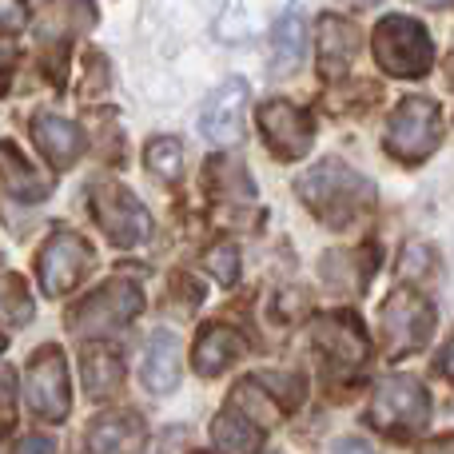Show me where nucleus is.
Segmentation results:
<instances>
[{"label": "nucleus", "mask_w": 454, "mask_h": 454, "mask_svg": "<svg viewBox=\"0 0 454 454\" xmlns=\"http://www.w3.org/2000/svg\"><path fill=\"white\" fill-rule=\"evenodd\" d=\"M295 192L323 223L347 227L375 204V184L343 160H319L295 180Z\"/></svg>", "instance_id": "obj_1"}, {"label": "nucleus", "mask_w": 454, "mask_h": 454, "mask_svg": "<svg viewBox=\"0 0 454 454\" xmlns=\"http://www.w3.org/2000/svg\"><path fill=\"white\" fill-rule=\"evenodd\" d=\"M371 48H375V60L387 76H407L419 80L431 72L434 64V40L411 16H383L371 32Z\"/></svg>", "instance_id": "obj_2"}, {"label": "nucleus", "mask_w": 454, "mask_h": 454, "mask_svg": "<svg viewBox=\"0 0 454 454\" xmlns=\"http://www.w3.org/2000/svg\"><path fill=\"white\" fill-rule=\"evenodd\" d=\"M144 307V291L136 279H108L104 287H96L88 299H80L68 311V331L76 339H108L112 331L128 327Z\"/></svg>", "instance_id": "obj_3"}, {"label": "nucleus", "mask_w": 454, "mask_h": 454, "mask_svg": "<svg viewBox=\"0 0 454 454\" xmlns=\"http://www.w3.org/2000/svg\"><path fill=\"white\" fill-rule=\"evenodd\" d=\"M367 423L375 431L391 434V439L423 431L431 423V395H427V387L415 375H387L379 379L375 395H371Z\"/></svg>", "instance_id": "obj_4"}, {"label": "nucleus", "mask_w": 454, "mask_h": 454, "mask_svg": "<svg viewBox=\"0 0 454 454\" xmlns=\"http://www.w3.org/2000/svg\"><path fill=\"white\" fill-rule=\"evenodd\" d=\"M24 399H28L32 415L44 423H64L72 411V383H68V359L56 343H44L32 351L28 367H24Z\"/></svg>", "instance_id": "obj_5"}, {"label": "nucleus", "mask_w": 454, "mask_h": 454, "mask_svg": "<svg viewBox=\"0 0 454 454\" xmlns=\"http://www.w3.org/2000/svg\"><path fill=\"white\" fill-rule=\"evenodd\" d=\"M88 204H92V215L100 223V231L108 235L116 247H140L152 235V215L124 184L116 180H96L92 192H88Z\"/></svg>", "instance_id": "obj_6"}, {"label": "nucleus", "mask_w": 454, "mask_h": 454, "mask_svg": "<svg viewBox=\"0 0 454 454\" xmlns=\"http://www.w3.org/2000/svg\"><path fill=\"white\" fill-rule=\"evenodd\" d=\"M442 136V120H439V104L427 100V96H407L399 108L387 120V152L403 164H419L439 148Z\"/></svg>", "instance_id": "obj_7"}, {"label": "nucleus", "mask_w": 454, "mask_h": 454, "mask_svg": "<svg viewBox=\"0 0 454 454\" xmlns=\"http://www.w3.org/2000/svg\"><path fill=\"white\" fill-rule=\"evenodd\" d=\"M379 327H383V347L391 359L415 355V351H423L434 335V307L427 303L423 295H415L411 287L395 291V295L383 303Z\"/></svg>", "instance_id": "obj_8"}, {"label": "nucleus", "mask_w": 454, "mask_h": 454, "mask_svg": "<svg viewBox=\"0 0 454 454\" xmlns=\"http://www.w3.org/2000/svg\"><path fill=\"white\" fill-rule=\"evenodd\" d=\"M92 259H96V255H92V247H88V243L80 239V235H72V231H56L52 239H48L44 247H40V255H36L40 291H44L48 299L68 295V291L88 275Z\"/></svg>", "instance_id": "obj_9"}, {"label": "nucleus", "mask_w": 454, "mask_h": 454, "mask_svg": "<svg viewBox=\"0 0 454 454\" xmlns=\"http://www.w3.org/2000/svg\"><path fill=\"white\" fill-rule=\"evenodd\" d=\"M247 84L243 80H223L212 96H207L204 112H200V136L212 140L215 148H231L243 136V112H247Z\"/></svg>", "instance_id": "obj_10"}, {"label": "nucleus", "mask_w": 454, "mask_h": 454, "mask_svg": "<svg viewBox=\"0 0 454 454\" xmlns=\"http://www.w3.org/2000/svg\"><path fill=\"white\" fill-rule=\"evenodd\" d=\"M259 128H263L267 148H271L279 160L307 156L311 136H315L311 120H307L303 112H299L295 104H287V100H267L263 108H259Z\"/></svg>", "instance_id": "obj_11"}, {"label": "nucleus", "mask_w": 454, "mask_h": 454, "mask_svg": "<svg viewBox=\"0 0 454 454\" xmlns=\"http://www.w3.org/2000/svg\"><path fill=\"white\" fill-rule=\"evenodd\" d=\"M291 0H220L215 16V36L220 40H255L267 28H275Z\"/></svg>", "instance_id": "obj_12"}, {"label": "nucleus", "mask_w": 454, "mask_h": 454, "mask_svg": "<svg viewBox=\"0 0 454 454\" xmlns=\"http://www.w3.org/2000/svg\"><path fill=\"white\" fill-rule=\"evenodd\" d=\"M311 339L319 351H327L335 363H363L371 351L367 343V331L363 323L355 319L351 311H327V315H315L311 319Z\"/></svg>", "instance_id": "obj_13"}, {"label": "nucleus", "mask_w": 454, "mask_h": 454, "mask_svg": "<svg viewBox=\"0 0 454 454\" xmlns=\"http://www.w3.org/2000/svg\"><path fill=\"white\" fill-rule=\"evenodd\" d=\"M92 454H140L148 447V423L136 411H108L88 423Z\"/></svg>", "instance_id": "obj_14"}, {"label": "nucleus", "mask_w": 454, "mask_h": 454, "mask_svg": "<svg viewBox=\"0 0 454 454\" xmlns=\"http://www.w3.org/2000/svg\"><path fill=\"white\" fill-rule=\"evenodd\" d=\"M32 140L44 152V160L52 168H72L80 156H84V132L80 124L56 116V112H36L32 116Z\"/></svg>", "instance_id": "obj_15"}, {"label": "nucleus", "mask_w": 454, "mask_h": 454, "mask_svg": "<svg viewBox=\"0 0 454 454\" xmlns=\"http://www.w3.org/2000/svg\"><path fill=\"white\" fill-rule=\"evenodd\" d=\"M315 48H319V72L327 80L343 76L351 68L355 52H359V28L343 16H319V28H315Z\"/></svg>", "instance_id": "obj_16"}, {"label": "nucleus", "mask_w": 454, "mask_h": 454, "mask_svg": "<svg viewBox=\"0 0 454 454\" xmlns=\"http://www.w3.org/2000/svg\"><path fill=\"white\" fill-rule=\"evenodd\" d=\"M243 359V335L235 327H227V323H212V327L200 331L196 347H192V367L200 371V375H223L231 363Z\"/></svg>", "instance_id": "obj_17"}, {"label": "nucleus", "mask_w": 454, "mask_h": 454, "mask_svg": "<svg viewBox=\"0 0 454 454\" xmlns=\"http://www.w3.org/2000/svg\"><path fill=\"white\" fill-rule=\"evenodd\" d=\"M140 383L148 387L152 395H168L180 383V343H176L172 331H156L144 351L140 363Z\"/></svg>", "instance_id": "obj_18"}, {"label": "nucleus", "mask_w": 454, "mask_h": 454, "mask_svg": "<svg viewBox=\"0 0 454 454\" xmlns=\"http://www.w3.org/2000/svg\"><path fill=\"white\" fill-rule=\"evenodd\" d=\"M96 24V8L88 0H48L44 12H40L36 36L44 44H68L76 32L92 28Z\"/></svg>", "instance_id": "obj_19"}, {"label": "nucleus", "mask_w": 454, "mask_h": 454, "mask_svg": "<svg viewBox=\"0 0 454 454\" xmlns=\"http://www.w3.org/2000/svg\"><path fill=\"white\" fill-rule=\"evenodd\" d=\"M0 184H4V192L12 200H20V204H36V200H44L48 192H52V180H44V176L20 156V148L8 140H0Z\"/></svg>", "instance_id": "obj_20"}, {"label": "nucleus", "mask_w": 454, "mask_h": 454, "mask_svg": "<svg viewBox=\"0 0 454 454\" xmlns=\"http://www.w3.org/2000/svg\"><path fill=\"white\" fill-rule=\"evenodd\" d=\"M375 251H331L323 259V283L331 291H343V295H359L363 287L371 283V271H375Z\"/></svg>", "instance_id": "obj_21"}, {"label": "nucleus", "mask_w": 454, "mask_h": 454, "mask_svg": "<svg viewBox=\"0 0 454 454\" xmlns=\"http://www.w3.org/2000/svg\"><path fill=\"white\" fill-rule=\"evenodd\" d=\"M212 442L220 447V454H255L263 434L255 419L243 415V407H231L212 423Z\"/></svg>", "instance_id": "obj_22"}, {"label": "nucleus", "mask_w": 454, "mask_h": 454, "mask_svg": "<svg viewBox=\"0 0 454 454\" xmlns=\"http://www.w3.org/2000/svg\"><path fill=\"white\" fill-rule=\"evenodd\" d=\"M80 367H84V391L92 395V399H108V395H116L120 383H124V363H120V355L108 351V347H92V351L80 359Z\"/></svg>", "instance_id": "obj_23"}, {"label": "nucleus", "mask_w": 454, "mask_h": 454, "mask_svg": "<svg viewBox=\"0 0 454 454\" xmlns=\"http://www.w3.org/2000/svg\"><path fill=\"white\" fill-rule=\"evenodd\" d=\"M204 180H207V192H212L215 200H227V196L231 200H251L255 196V184H251L247 168H243L239 160H231V156L207 160Z\"/></svg>", "instance_id": "obj_24"}, {"label": "nucleus", "mask_w": 454, "mask_h": 454, "mask_svg": "<svg viewBox=\"0 0 454 454\" xmlns=\"http://www.w3.org/2000/svg\"><path fill=\"white\" fill-rule=\"evenodd\" d=\"M299 60H303V24H299V16L283 12L279 20H275V60H271V68L279 72V76H287Z\"/></svg>", "instance_id": "obj_25"}, {"label": "nucleus", "mask_w": 454, "mask_h": 454, "mask_svg": "<svg viewBox=\"0 0 454 454\" xmlns=\"http://www.w3.org/2000/svg\"><path fill=\"white\" fill-rule=\"evenodd\" d=\"M0 323H4L8 331L32 323V295L20 275H4V279H0Z\"/></svg>", "instance_id": "obj_26"}, {"label": "nucleus", "mask_w": 454, "mask_h": 454, "mask_svg": "<svg viewBox=\"0 0 454 454\" xmlns=\"http://www.w3.org/2000/svg\"><path fill=\"white\" fill-rule=\"evenodd\" d=\"M144 164H148V172L156 176V180H180L184 172V148L176 136H156V140L144 148Z\"/></svg>", "instance_id": "obj_27"}, {"label": "nucleus", "mask_w": 454, "mask_h": 454, "mask_svg": "<svg viewBox=\"0 0 454 454\" xmlns=\"http://www.w3.org/2000/svg\"><path fill=\"white\" fill-rule=\"evenodd\" d=\"M255 383L263 387L267 395H271L275 403H283V411H291V407H299L303 403V379L299 375H291V371H259L255 375Z\"/></svg>", "instance_id": "obj_28"}, {"label": "nucleus", "mask_w": 454, "mask_h": 454, "mask_svg": "<svg viewBox=\"0 0 454 454\" xmlns=\"http://www.w3.org/2000/svg\"><path fill=\"white\" fill-rule=\"evenodd\" d=\"M204 267L215 275V283L231 287L235 275H239V247H235V243H215V247L204 255Z\"/></svg>", "instance_id": "obj_29"}, {"label": "nucleus", "mask_w": 454, "mask_h": 454, "mask_svg": "<svg viewBox=\"0 0 454 454\" xmlns=\"http://www.w3.org/2000/svg\"><path fill=\"white\" fill-rule=\"evenodd\" d=\"M399 271L407 275V279H423V275H431V271H434V259H431V251H427V247H419V243H411V247H407V255H403V263H399Z\"/></svg>", "instance_id": "obj_30"}, {"label": "nucleus", "mask_w": 454, "mask_h": 454, "mask_svg": "<svg viewBox=\"0 0 454 454\" xmlns=\"http://www.w3.org/2000/svg\"><path fill=\"white\" fill-rule=\"evenodd\" d=\"M28 24V0H0V32H20Z\"/></svg>", "instance_id": "obj_31"}, {"label": "nucleus", "mask_w": 454, "mask_h": 454, "mask_svg": "<svg viewBox=\"0 0 454 454\" xmlns=\"http://www.w3.org/2000/svg\"><path fill=\"white\" fill-rule=\"evenodd\" d=\"M16 419L12 411V371H0V431H8Z\"/></svg>", "instance_id": "obj_32"}, {"label": "nucleus", "mask_w": 454, "mask_h": 454, "mask_svg": "<svg viewBox=\"0 0 454 454\" xmlns=\"http://www.w3.org/2000/svg\"><path fill=\"white\" fill-rule=\"evenodd\" d=\"M12 454H56V439L52 434H24Z\"/></svg>", "instance_id": "obj_33"}, {"label": "nucleus", "mask_w": 454, "mask_h": 454, "mask_svg": "<svg viewBox=\"0 0 454 454\" xmlns=\"http://www.w3.org/2000/svg\"><path fill=\"white\" fill-rule=\"evenodd\" d=\"M12 64H16V48H12V40H0V84L8 80Z\"/></svg>", "instance_id": "obj_34"}, {"label": "nucleus", "mask_w": 454, "mask_h": 454, "mask_svg": "<svg viewBox=\"0 0 454 454\" xmlns=\"http://www.w3.org/2000/svg\"><path fill=\"white\" fill-rule=\"evenodd\" d=\"M419 454H454V434H447V439H431L419 447Z\"/></svg>", "instance_id": "obj_35"}, {"label": "nucleus", "mask_w": 454, "mask_h": 454, "mask_svg": "<svg viewBox=\"0 0 454 454\" xmlns=\"http://www.w3.org/2000/svg\"><path fill=\"white\" fill-rule=\"evenodd\" d=\"M335 454H375V450L363 439H343V442H335Z\"/></svg>", "instance_id": "obj_36"}, {"label": "nucleus", "mask_w": 454, "mask_h": 454, "mask_svg": "<svg viewBox=\"0 0 454 454\" xmlns=\"http://www.w3.org/2000/svg\"><path fill=\"white\" fill-rule=\"evenodd\" d=\"M439 367H442V375H447V379H454V335L447 339V347H442Z\"/></svg>", "instance_id": "obj_37"}, {"label": "nucleus", "mask_w": 454, "mask_h": 454, "mask_svg": "<svg viewBox=\"0 0 454 454\" xmlns=\"http://www.w3.org/2000/svg\"><path fill=\"white\" fill-rule=\"evenodd\" d=\"M415 4H434L439 8V4H450V0H415Z\"/></svg>", "instance_id": "obj_38"}, {"label": "nucleus", "mask_w": 454, "mask_h": 454, "mask_svg": "<svg viewBox=\"0 0 454 454\" xmlns=\"http://www.w3.org/2000/svg\"><path fill=\"white\" fill-rule=\"evenodd\" d=\"M450 84H454V56H450Z\"/></svg>", "instance_id": "obj_39"}, {"label": "nucleus", "mask_w": 454, "mask_h": 454, "mask_svg": "<svg viewBox=\"0 0 454 454\" xmlns=\"http://www.w3.org/2000/svg\"><path fill=\"white\" fill-rule=\"evenodd\" d=\"M0 351H4V339H0Z\"/></svg>", "instance_id": "obj_40"}]
</instances>
